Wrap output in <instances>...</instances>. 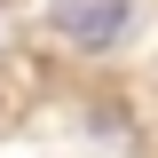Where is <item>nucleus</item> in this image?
<instances>
[{"label": "nucleus", "mask_w": 158, "mask_h": 158, "mask_svg": "<svg viewBox=\"0 0 158 158\" xmlns=\"http://www.w3.org/2000/svg\"><path fill=\"white\" fill-rule=\"evenodd\" d=\"M48 24L79 48H111L118 24H127V0H48Z\"/></svg>", "instance_id": "nucleus-1"}]
</instances>
